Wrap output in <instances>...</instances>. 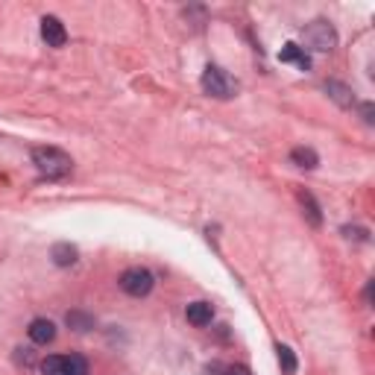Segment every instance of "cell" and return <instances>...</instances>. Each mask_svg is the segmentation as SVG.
<instances>
[{"label":"cell","instance_id":"cell-12","mask_svg":"<svg viewBox=\"0 0 375 375\" xmlns=\"http://www.w3.org/2000/svg\"><path fill=\"white\" fill-rule=\"evenodd\" d=\"M290 162L296 165V167H302V170H314L320 165V155L314 153L311 147H293L290 150Z\"/></svg>","mask_w":375,"mask_h":375},{"label":"cell","instance_id":"cell-14","mask_svg":"<svg viewBox=\"0 0 375 375\" xmlns=\"http://www.w3.org/2000/svg\"><path fill=\"white\" fill-rule=\"evenodd\" d=\"M65 323L73 331H88V328H94V317H91V314H85V311H68Z\"/></svg>","mask_w":375,"mask_h":375},{"label":"cell","instance_id":"cell-17","mask_svg":"<svg viewBox=\"0 0 375 375\" xmlns=\"http://www.w3.org/2000/svg\"><path fill=\"white\" fill-rule=\"evenodd\" d=\"M226 375H252V372H249L246 367L238 364V367H226Z\"/></svg>","mask_w":375,"mask_h":375},{"label":"cell","instance_id":"cell-6","mask_svg":"<svg viewBox=\"0 0 375 375\" xmlns=\"http://www.w3.org/2000/svg\"><path fill=\"white\" fill-rule=\"evenodd\" d=\"M42 38L50 47H65L68 44V30L56 15H44L42 18Z\"/></svg>","mask_w":375,"mask_h":375},{"label":"cell","instance_id":"cell-18","mask_svg":"<svg viewBox=\"0 0 375 375\" xmlns=\"http://www.w3.org/2000/svg\"><path fill=\"white\" fill-rule=\"evenodd\" d=\"M361 114H364L367 124H372V121H375V117H372V103H364V106H361Z\"/></svg>","mask_w":375,"mask_h":375},{"label":"cell","instance_id":"cell-4","mask_svg":"<svg viewBox=\"0 0 375 375\" xmlns=\"http://www.w3.org/2000/svg\"><path fill=\"white\" fill-rule=\"evenodd\" d=\"M44 375H88V361L83 355H50L42 361Z\"/></svg>","mask_w":375,"mask_h":375},{"label":"cell","instance_id":"cell-7","mask_svg":"<svg viewBox=\"0 0 375 375\" xmlns=\"http://www.w3.org/2000/svg\"><path fill=\"white\" fill-rule=\"evenodd\" d=\"M27 334H30V340H32V343L47 346V343H53V340H56V326H53L50 320H44V317H38V320H32V323H30Z\"/></svg>","mask_w":375,"mask_h":375},{"label":"cell","instance_id":"cell-16","mask_svg":"<svg viewBox=\"0 0 375 375\" xmlns=\"http://www.w3.org/2000/svg\"><path fill=\"white\" fill-rule=\"evenodd\" d=\"M343 234H346L349 241H352V238H355V241H367V229H358V226H355V229H352V226H343Z\"/></svg>","mask_w":375,"mask_h":375},{"label":"cell","instance_id":"cell-13","mask_svg":"<svg viewBox=\"0 0 375 375\" xmlns=\"http://www.w3.org/2000/svg\"><path fill=\"white\" fill-rule=\"evenodd\" d=\"M299 203H302V211H305V217H308V223H311V226H323V211H320L317 200H314L308 191H299Z\"/></svg>","mask_w":375,"mask_h":375},{"label":"cell","instance_id":"cell-2","mask_svg":"<svg viewBox=\"0 0 375 375\" xmlns=\"http://www.w3.org/2000/svg\"><path fill=\"white\" fill-rule=\"evenodd\" d=\"M203 91L208 97H217V100H232V97L238 94V80H234L232 73H226L223 68L208 65L203 71Z\"/></svg>","mask_w":375,"mask_h":375},{"label":"cell","instance_id":"cell-3","mask_svg":"<svg viewBox=\"0 0 375 375\" xmlns=\"http://www.w3.org/2000/svg\"><path fill=\"white\" fill-rule=\"evenodd\" d=\"M302 42L317 53H328V50H334V44H338V32H334V27L326 21V18H317V21L302 27Z\"/></svg>","mask_w":375,"mask_h":375},{"label":"cell","instance_id":"cell-8","mask_svg":"<svg viewBox=\"0 0 375 375\" xmlns=\"http://www.w3.org/2000/svg\"><path fill=\"white\" fill-rule=\"evenodd\" d=\"M279 62H293L296 68H299V71H311V56L305 53V47H299V44H285L282 47V53H279Z\"/></svg>","mask_w":375,"mask_h":375},{"label":"cell","instance_id":"cell-15","mask_svg":"<svg viewBox=\"0 0 375 375\" xmlns=\"http://www.w3.org/2000/svg\"><path fill=\"white\" fill-rule=\"evenodd\" d=\"M275 352H279V364H282L285 375H296V369H299V364H296V355H293V349L279 343V349H275Z\"/></svg>","mask_w":375,"mask_h":375},{"label":"cell","instance_id":"cell-5","mask_svg":"<svg viewBox=\"0 0 375 375\" xmlns=\"http://www.w3.org/2000/svg\"><path fill=\"white\" fill-rule=\"evenodd\" d=\"M117 285H121V290H124L126 296H135V299H141V296H147V293L153 290L155 279H153V273L144 270V267H129V270L121 273Z\"/></svg>","mask_w":375,"mask_h":375},{"label":"cell","instance_id":"cell-1","mask_svg":"<svg viewBox=\"0 0 375 375\" xmlns=\"http://www.w3.org/2000/svg\"><path fill=\"white\" fill-rule=\"evenodd\" d=\"M32 165L42 176H47V179H65V176L71 173V167H73L71 155L65 150H59V147H35L32 150Z\"/></svg>","mask_w":375,"mask_h":375},{"label":"cell","instance_id":"cell-11","mask_svg":"<svg viewBox=\"0 0 375 375\" xmlns=\"http://www.w3.org/2000/svg\"><path fill=\"white\" fill-rule=\"evenodd\" d=\"M326 91H328V97L338 106H343V109H349V106H355V91L349 88V85H343V83H334V80H328L326 83Z\"/></svg>","mask_w":375,"mask_h":375},{"label":"cell","instance_id":"cell-9","mask_svg":"<svg viewBox=\"0 0 375 375\" xmlns=\"http://www.w3.org/2000/svg\"><path fill=\"white\" fill-rule=\"evenodd\" d=\"M185 317H188L191 326L203 328V326H211V320H214V308H211V302H191L188 311H185Z\"/></svg>","mask_w":375,"mask_h":375},{"label":"cell","instance_id":"cell-10","mask_svg":"<svg viewBox=\"0 0 375 375\" xmlns=\"http://www.w3.org/2000/svg\"><path fill=\"white\" fill-rule=\"evenodd\" d=\"M50 258H53L56 267H73L76 258H80V252H76L73 244H56V246L50 249Z\"/></svg>","mask_w":375,"mask_h":375}]
</instances>
